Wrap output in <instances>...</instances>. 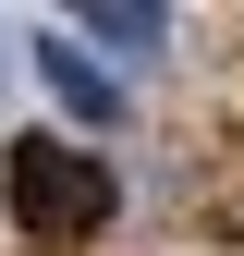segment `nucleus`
<instances>
[{
  "mask_svg": "<svg viewBox=\"0 0 244 256\" xmlns=\"http://www.w3.org/2000/svg\"><path fill=\"white\" fill-rule=\"evenodd\" d=\"M0 196H12V220L37 244H86V232H110L122 171H110L98 146H74V134H24L12 158H0Z\"/></svg>",
  "mask_w": 244,
  "mask_h": 256,
  "instance_id": "obj_1",
  "label": "nucleus"
},
{
  "mask_svg": "<svg viewBox=\"0 0 244 256\" xmlns=\"http://www.w3.org/2000/svg\"><path fill=\"white\" fill-rule=\"evenodd\" d=\"M37 74H49V98L74 110V122H122V86L86 61V37H37Z\"/></svg>",
  "mask_w": 244,
  "mask_h": 256,
  "instance_id": "obj_2",
  "label": "nucleus"
},
{
  "mask_svg": "<svg viewBox=\"0 0 244 256\" xmlns=\"http://www.w3.org/2000/svg\"><path fill=\"white\" fill-rule=\"evenodd\" d=\"M74 37H86V49H122V61H146V49L171 37V12H159V0H86V12H74Z\"/></svg>",
  "mask_w": 244,
  "mask_h": 256,
  "instance_id": "obj_3",
  "label": "nucleus"
}]
</instances>
